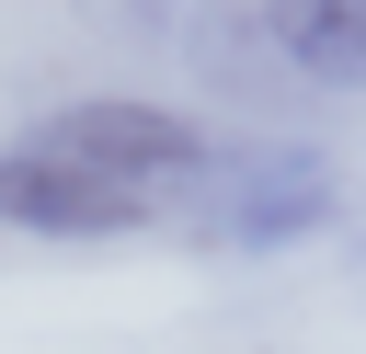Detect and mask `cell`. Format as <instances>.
I'll use <instances>...</instances> for the list:
<instances>
[{"mask_svg": "<svg viewBox=\"0 0 366 354\" xmlns=\"http://www.w3.org/2000/svg\"><path fill=\"white\" fill-rule=\"evenodd\" d=\"M34 137H46L57 160H80V171L126 183L137 206H172V183L206 160V126H194L183 103H149V91H92V103H57Z\"/></svg>", "mask_w": 366, "mask_h": 354, "instance_id": "7a4b0ae2", "label": "cell"}, {"mask_svg": "<svg viewBox=\"0 0 366 354\" xmlns=\"http://www.w3.org/2000/svg\"><path fill=\"white\" fill-rule=\"evenodd\" d=\"M149 217H160V206H137L126 183L57 160L46 137H11V148H0V228H23V240H126V228H149Z\"/></svg>", "mask_w": 366, "mask_h": 354, "instance_id": "3957f363", "label": "cell"}, {"mask_svg": "<svg viewBox=\"0 0 366 354\" xmlns=\"http://www.w3.org/2000/svg\"><path fill=\"white\" fill-rule=\"evenodd\" d=\"M160 217L206 251H297L343 217V171L309 137H206V160L172 183Z\"/></svg>", "mask_w": 366, "mask_h": 354, "instance_id": "6da1fadb", "label": "cell"}, {"mask_svg": "<svg viewBox=\"0 0 366 354\" xmlns=\"http://www.w3.org/2000/svg\"><path fill=\"white\" fill-rule=\"evenodd\" d=\"M263 46L309 91H366V0H263Z\"/></svg>", "mask_w": 366, "mask_h": 354, "instance_id": "277c9868", "label": "cell"}]
</instances>
